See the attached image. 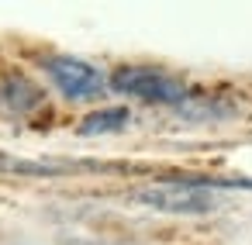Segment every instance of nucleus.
<instances>
[{
  "label": "nucleus",
  "instance_id": "obj_4",
  "mask_svg": "<svg viewBox=\"0 0 252 245\" xmlns=\"http://www.w3.org/2000/svg\"><path fill=\"white\" fill-rule=\"evenodd\" d=\"M135 166L100 159H25L0 152V173L7 176H83V173H131Z\"/></svg>",
  "mask_w": 252,
  "mask_h": 245
},
{
  "label": "nucleus",
  "instance_id": "obj_6",
  "mask_svg": "<svg viewBox=\"0 0 252 245\" xmlns=\"http://www.w3.org/2000/svg\"><path fill=\"white\" fill-rule=\"evenodd\" d=\"M128 121H131L128 107H97V111H90V114L76 124V135H83V138H94V135H114V131H121Z\"/></svg>",
  "mask_w": 252,
  "mask_h": 245
},
{
  "label": "nucleus",
  "instance_id": "obj_7",
  "mask_svg": "<svg viewBox=\"0 0 252 245\" xmlns=\"http://www.w3.org/2000/svg\"><path fill=\"white\" fill-rule=\"evenodd\" d=\"M176 114H183V118H190V121H214V118L235 114V104H231V100H221V97H204V93L193 90V93L176 107Z\"/></svg>",
  "mask_w": 252,
  "mask_h": 245
},
{
  "label": "nucleus",
  "instance_id": "obj_1",
  "mask_svg": "<svg viewBox=\"0 0 252 245\" xmlns=\"http://www.w3.org/2000/svg\"><path fill=\"white\" fill-rule=\"evenodd\" d=\"M111 90L125 93V97H135V100H145V104H162V107H180L193 90L187 87V80L166 73V69H156V66H118L111 73Z\"/></svg>",
  "mask_w": 252,
  "mask_h": 245
},
{
  "label": "nucleus",
  "instance_id": "obj_3",
  "mask_svg": "<svg viewBox=\"0 0 252 245\" xmlns=\"http://www.w3.org/2000/svg\"><path fill=\"white\" fill-rule=\"evenodd\" d=\"M42 73L66 100H97L107 87L100 69L76 56H42Z\"/></svg>",
  "mask_w": 252,
  "mask_h": 245
},
{
  "label": "nucleus",
  "instance_id": "obj_5",
  "mask_svg": "<svg viewBox=\"0 0 252 245\" xmlns=\"http://www.w3.org/2000/svg\"><path fill=\"white\" fill-rule=\"evenodd\" d=\"M45 111V90L28 80L25 73H7L0 76V114L7 118H32Z\"/></svg>",
  "mask_w": 252,
  "mask_h": 245
},
{
  "label": "nucleus",
  "instance_id": "obj_2",
  "mask_svg": "<svg viewBox=\"0 0 252 245\" xmlns=\"http://www.w3.org/2000/svg\"><path fill=\"white\" fill-rule=\"evenodd\" d=\"M131 200L152 207V211H166V214H207L218 207V197L204 186H193V183H183L180 173L166 176L162 183H152V186H142L131 193Z\"/></svg>",
  "mask_w": 252,
  "mask_h": 245
}]
</instances>
